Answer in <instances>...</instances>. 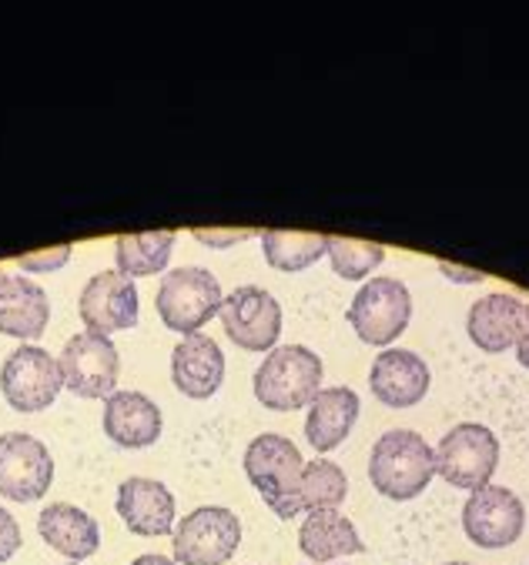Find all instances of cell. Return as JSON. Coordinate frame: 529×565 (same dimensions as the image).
Instances as JSON below:
<instances>
[{"mask_svg": "<svg viewBox=\"0 0 529 565\" xmlns=\"http://www.w3.org/2000/svg\"><path fill=\"white\" fill-rule=\"evenodd\" d=\"M436 479V451L412 428L379 435L369 456V482L382 499L412 502Z\"/></svg>", "mask_w": 529, "mask_h": 565, "instance_id": "1", "label": "cell"}, {"mask_svg": "<svg viewBox=\"0 0 529 565\" xmlns=\"http://www.w3.org/2000/svg\"><path fill=\"white\" fill-rule=\"evenodd\" d=\"M301 451L292 438L278 431L255 435L245 448V476L262 495V502L282 519H295L298 509V482H301Z\"/></svg>", "mask_w": 529, "mask_h": 565, "instance_id": "2", "label": "cell"}, {"mask_svg": "<svg viewBox=\"0 0 529 565\" xmlns=\"http://www.w3.org/2000/svg\"><path fill=\"white\" fill-rule=\"evenodd\" d=\"M322 359L305 345H282L255 372V398L272 412H295L322 392Z\"/></svg>", "mask_w": 529, "mask_h": 565, "instance_id": "3", "label": "cell"}, {"mask_svg": "<svg viewBox=\"0 0 529 565\" xmlns=\"http://www.w3.org/2000/svg\"><path fill=\"white\" fill-rule=\"evenodd\" d=\"M222 301H225V295H222L219 278L198 265L168 271L155 295L158 318L165 321V328H171L178 334H198L222 311Z\"/></svg>", "mask_w": 529, "mask_h": 565, "instance_id": "4", "label": "cell"}, {"mask_svg": "<svg viewBox=\"0 0 529 565\" xmlns=\"http://www.w3.org/2000/svg\"><path fill=\"white\" fill-rule=\"evenodd\" d=\"M499 466V438L493 428L479 422L453 425L436 445V476H443L453 489L476 492L489 486Z\"/></svg>", "mask_w": 529, "mask_h": 565, "instance_id": "5", "label": "cell"}, {"mask_svg": "<svg viewBox=\"0 0 529 565\" xmlns=\"http://www.w3.org/2000/svg\"><path fill=\"white\" fill-rule=\"evenodd\" d=\"M242 545V522L225 505H201L171 532V558L178 565H225Z\"/></svg>", "mask_w": 529, "mask_h": 565, "instance_id": "6", "label": "cell"}, {"mask_svg": "<svg viewBox=\"0 0 529 565\" xmlns=\"http://www.w3.org/2000/svg\"><path fill=\"white\" fill-rule=\"evenodd\" d=\"M346 318H349L352 331L359 334V342L385 349L409 328L412 295L395 278H372L359 288Z\"/></svg>", "mask_w": 529, "mask_h": 565, "instance_id": "7", "label": "cell"}, {"mask_svg": "<svg viewBox=\"0 0 529 565\" xmlns=\"http://www.w3.org/2000/svg\"><path fill=\"white\" fill-rule=\"evenodd\" d=\"M57 365H61V379H64L67 392H74L81 398H108L118 385L121 355L108 334L81 331V334L67 338Z\"/></svg>", "mask_w": 529, "mask_h": 565, "instance_id": "8", "label": "cell"}, {"mask_svg": "<svg viewBox=\"0 0 529 565\" xmlns=\"http://www.w3.org/2000/svg\"><path fill=\"white\" fill-rule=\"evenodd\" d=\"M54 482V459L41 438L28 431L0 435V499L38 502Z\"/></svg>", "mask_w": 529, "mask_h": 565, "instance_id": "9", "label": "cell"}, {"mask_svg": "<svg viewBox=\"0 0 529 565\" xmlns=\"http://www.w3.org/2000/svg\"><path fill=\"white\" fill-rule=\"evenodd\" d=\"M64 379L57 359L44 352L41 345H21L8 355L0 369V392L14 412H44L61 395Z\"/></svg>", "mask_w": 529, "mask_h": 565, "instance_id": "10", "label": "cell"}, {"mask_svg": "<svg viewBox=\"0 0 529 565\" xmlns=\"http://www.w3.org/2000/svg\"><path fill=\"white\" fill-rule=\"evenodd\" d=\"M222 328L245 352H272L282 334V305L258 285H239L222 301Z\"/></svg>", "mask_w": 529, "mask_h": 565, "instance_id": "11", "label": "cell"}, {"mask_svg": "<svg viewBox=\"0 0 529 565\" xmlns=\"http://www.w3.org/2000/svg\"><path fill=\"white\" fill-rule=\"evenodd\" d=\"M463 529L466 539L479 548H506L519 542L526 529V505L506 486H483L463 505Z\"/></svg>", "mask_w": 529, "mask_h": 565, "instance_id": "12", "label": "cell"}, {"mask_svg": "<svg viewBox=\"0 0 529 565\" xmlns=\"http://www.w3.org/2000/svg\"><path fill=\"white\" fill-rule=\"evenodd\" d=\"M77 315L91 334H115L138 324V285L121 271H97L77 298Z\"/></svg>", "mask_w": 529, "mask_h": 565, "instance_id": "13", "label": "cell"}, {"mask_svg": "<svg viewBox=\"0 0 529 565\" xmlns=\"http://www.w3.org/2000/svg\"><path fill=\"white\" fill-rule=\"evenodd\" d=\"M171 382L184 398H211L225 382V355L215 338L184 334L171 352Z\"/></svg>", "mask_w": 529, "mask_h": 565, "instance_id": "14", "label": "cell"}, {"mask_svg": "<svg viewBox=\"0 0 529 565\" xmlns=\"http://www.w3.org/2000/svg\"><path fill=\"white\" fill-rule=\"evenodd\" d=\"M115 509L121 515V522L145 539H158V535H171L174 532V495L165 482L158 479H145V476H131L118 486V499Z\"/></svg>", "mask_w": 529, "mask_h": 565, "instance_id": "15", "label": "cell"}, {"mask_svg": "<svg viewBox=\"0 0 529 565\" xmlns=\"http://www.w3.org/2000/svg\"><path fill=\"white\" fill-rule=\"evenodd\" d=\"M430 365L422 362L415 352L405 349H385L369 372V388L372 395L389 405V408H412L426 398L430 392Z\"/></svg>", "mask_w": 529, "mask_h": 565, "instance_id": "16", "label": "cell"}, {"mask_svg": "<svg viewBox=\"0 0 529 565\" xmlns=\"http://www.w3.org/2000/svg\"><path fill=\"white\" fill-rule=\"evenodd\" d=\"M100 422L104 435L121 448H148L161 435V408L141 392H112Z\"/></svg>", "mask_w": 529, "mask_h": 565, "instance_id": "17", "label": "cell"}, {"mask_svg": "<svg viewBox=\"0 0 529 565\" xmlns=\"http://www.w3.org/2000/svg\"><path fill=\"white\" fill-rule=\"evenodd\" d=\"M47 321H51L47 291L24 275H8V281L0 285V334L21 338L24 345H31L34 338L44 334Z\"/></svg>", "mask_w": 529, "mask_h": 565, "instance_id": "18", "label": "cell"}, {"mask_svg": "<svg viewBox=\"0 0 529 565\" xmlns=\"http://www.w3.org/2000/svg\"><path fill=\"white\" fill-rule=\"evenodd\" d=\"M298 548L311 558V565H329L336 558L366 552V542L359 539L349 515H342L339 509H319L308 512L298 525Z\"/></svg>", "mask_w": 529, "mask_h": 565, "instance_id": "19", "label": "cell"}, {"mask_svg": "<svg viewBox=\"0 0 529 565\" xmlns=\"http://www.w3.org/2000/svg\"><path fill=\"white\" fill-rule=\"evenodd\" d=\"M359 418V395L352 388H322L308 405V418H305V438L308 445L326 456V451L339 448L349 431L356 428Z\"/></svg>", "mask_w": 529, "mask_h": 565, "instance_id": "20", "label": "cell"}, {"mask_svg": "<svg viewBox=\"0 0 529 565\" xmlns=\"http://www.w3.org/2000/svg\"><path fill=\"white\" fill-rule=\"evenodd\" d=\"M38 532H41V539L54 552H61L71 562H84V558H91L100 548V529H97V522L84 509H77L71 502H51V505H44L41 515H38Z\"/></svg>", "mask_w": 529, "mask_h": 565, "instance_id": "21", "label": "cell"}, {"mask_svg": "<svg viewBox=\"0 0 529 565\" xmlns=\"http://www.w3.org/2000/svg\"><path fill=\"white\" fill-rule=\"evenodd\" d=\"M519 318H522V301L502 291H493L486 298H479L469 308L466 318V331L473 338V345L479 352L499 355L506 349L516 345V334H519Z\"/></svg>", "mask_w": 529, "mask_h": 565, "instance_id": "22", "label": "cell"}, {"mask_svg": "<svg viewBox=\"0 0 529 565\" xmlns=\"http://www.w3.org/2000/svg\"><path fill=\"white\" fill-rule=\"evenodd\" d=\"M174 248V232H148V235H121L115 242L118 271L128 278H148L168 268Z\"/></svg>", "mask_w": 529, "mask_h": 565, "instance_id": "23", "label": "cell"}, {"mask_svg": "<svg viewBox=\"0 0 529 565\" xmlns=\"http://www.w3.org/2000/svg\"><path fill=\"white\" fill-rule=\"evenodd\" d=\"M329 238L322 235H305V232H265L262 235V252L265 262L275 271H305L319 258H326Z\"/></svg>", "mask_w": 529, "mask_h": 565, "instance_id": "24", "label": "cell"}, {"mask_svg": "<svg viewBox=\"0 0 529 565\" xmlns=\"http://www.w3.org/2000/svg\"><path fill=\"white\" fill-rule=\"evenodd\" d=\"M349 495V479L332 459H315L301 469L298 482V509L319 512V509H339Z\"/></svg>", "mask_w": 529, "mask_h": 565, "instance_id": "25", "label": "cell"}, {"mask_svg": "<svg viewBox=\"0 0 529 565\" xmlns=\"http://www.w3.org/2000/svg\"><path fill=\"white\" fill-rule=\"evenodd\" d=\"M326 258L332 262V271L339 278L362 281L385 262V248L372 242H356V238H329Z\"/></svg>", "mask_w": 529, "mask_h": 565, "instance_id": "26", "label": "cell"}, {"mask_svg": "<svg viewBox=\"0 0 529 565\" xmlns=\"http://www.w3.org/2000/svg\"><path fill=\"white\" fill-rule=\"evenodd\" d=\"M74 248L71 245H57V248H44V252H31V255H21L18 258V268L24 275H47V271H57L71 262Z\"/></svg>", "mask_w": 529, "mask_h": 565, "instance_id": "27", "label": "cell"}, {"mask_svg": "<svg viewBox=\"0 0 529 565\" xmlns=\"http://www.w3.org/2000/svg\"><path fill=\"white\" fill-rule=\"evenodd\" d=\"M21 542H24V535H21L18 519L4 505H0V565L11 562L21 552Z\"/></svg>", "mask_w": 529, "mask_h": 565, "instance_id": "28", "label": "cell"}, {"mask_svg": "<svg viewBox=\"0 0 529 565\" xmlns=\"http://www.w3.org/2000/svg\"><path fill=\"white\" fill-rule=\"evenodd\" d=\"M194 238H198L201 245H211V248H229V245H235V242L255 238V232H204V228H198Z\"/></svg>", "mask_w": 529, "mask_h": 565, "instance_id": "29", "label": "cell"}, {"mask_svg": "<svg viewBox=\"0 0 529 565\" xmlns=\"http://www.w3.org/2000/svg\"><path fill=\"white\" fill-rule=\"evenodd\" d=\"M516 359L522 369H529V305H522V318H519V334H516Z\"/></svg>", "mask_w": 529, "mask_h": 565, "instance_id": "30", "label": "cell"}, {"mask_svg": "<svg viewBox=\"0 0 529 565\" xmlns=\"http://www.w3.org/2000/svg\"><path fill=\"white\" fill-rule=\"evenodd\" d=\"M440 271H443L446 278H453V281H463V285H476V281H483V275H479V271H469V268H459V265H440Z\"/></svg>", "mask_w": 529, "mask_h": 565, "instance_id": "31", "label": "cell"}, {"mask_svg": "<svg viewBox=\"0 0 529 565\" xmlns=\"http://www.w3.org/2000/svg\"><path fill=\"white\" fill-rule=\"evenodd\" d=\"M131 565H178L171 555H158V552H148V555H138Z\"/></svg>", "mask_w": 529, "mask_h": 565, "instance_id": "32", "label": "cell"}, {"mask_svg": "<svg viewBox=\"0 0 529 565\" xmlns=\"http://www.w3.org/2000/svg\"><path fill=\"white\" fill-rule=\"evenodd\" d=\"M4 281H8V271H4V268H0V285H4Z\"/></svg>", "mask_w": 529, "mask_h": 565, "instance_id": "33", "label": "cell"}, {"mask_svg": "<svg viewBox=\"0 0 529 565\" xmlns=\"http://www.w3.org/2000/svg\"><path fill=\"white\" fill-rule=\"evenodd\" d=\"M446 565H473V562H446Z\"/></svg>", "mask_w": 529, "mask_h": 565, "instance_id": "34", "label": "cell"}, {"mask_svg": "<svg viewBox=\"0 0 529 565\" xmlns=\"http://www.w3.org/2000/svg\"><path fill=\"white\" fill-rule=\"evenodd\" d=\"M67 565H81V562H67Z\"/></svg>", "mask_w": 529, "mask_h": 565, "instance_id": "35", "label": "cell"}]
</instances>
